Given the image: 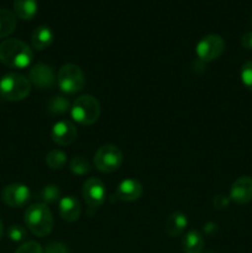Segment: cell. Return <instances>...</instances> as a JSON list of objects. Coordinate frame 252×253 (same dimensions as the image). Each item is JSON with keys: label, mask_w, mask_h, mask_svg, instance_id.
<instances>
[{"label": "cell", "mask_w": 252, "mask_h": 253, "mask_svg": "<svg viewBox=\"0 0 252 253\" xmlns=\"http://www.w3.org/2000/svg\"><path fill=\"white\" fill-rule=\"evenodd\" d=\"M251 20H252V17H251Z\"/></svg>", "instance_id": "32"}, {"label": "cell", "mask_w": 252, "mask_h": 253, "mask_svg": "<svg viewBox=\"0 0 252 253\" xmlns=\"http://www.w3.org/2000/svg\"><path fill=\"white\" fill-rule=\"evenodd\" d=\"M225 49V41L219 35H208L197 44L198 57L204 62H211L219 58Z\"/></svg>", "instance_id": "7"}, {"label": "cell", "mask_w": 252, "mask_h": 253, "mask_svg": "<svg viewBox=\"0 0 252 253\" xmlns=\"http://www.w3.org/2000/svg\"><path fill=\"white\" fill-rule=\"evenodd\" d=\"M27 231L25 227L20 226V225H11L7 229V237L11 240L12 242H21L26 239Z\"/></svg>", "instance_id": "24"}, {"label": "cell", "mask_w": 252, "mask_h": 253, "mask_svg": "<svg viewBox=\"0 0 252 253\" xmlns=\"http://www.w3.org/2000/svg\"><path fill=\"white\" fill-rule=\"evenodd\" d=\"M15 253H43V249L37 242L27 241L22 244Z\"/></svg>", "instance_id": "26"}, {"label": "cell", "mask_w": 252, "mask_h": 253, "mask_svg": "<svg viewBox=\"0 0 252 253\" xmlns=\"http://www.w3.org/2000/svg\"><path fill=\"white\" fill-rule=\"evenodd\" d=\"M37 0H14V14L21 20H31L36 16Z\"/></svg>", "instance_id": "18"}, {"label": "cell", "mask_w": 252, "mask_h": 253, "mask_svg": "<svg viewBox=\"0 0 252 253\" xmlns=\"http://www.w3.org/2000/svg\"><path fill=\"white\" fill-rule=\"evenodd\" d=\"M25 225L37 237L48 236L53 230V216L43 203L32 204L25 211Z\"/></svg>", "instance_id": "2"}, {"label": "cell", "mask_w": 252, "mask_h": 253, "mask_svg": "<svg viewBox=\"0 0 252 253\" xmlns=\"http://www.w3.org/2000/svg\"><path fill=\"white\" fill-rule=\"evenodd\" d=\"M78 131L74 124L68 120H61L52 127L51 137L54 143L59 146H69L76 141Z\"/></svg>", "instance_id": "11"}, {"label": "cell", "mask_w": 252, "mask_h": 253, "mask_svg": "<svg viewBox=\"0 0 252 253\" xmlns=\"http://www.w3.org/2000/svg\"><path fill=\"white\" fill-rule=\"evenodd\" d=\"M124 161L123 152L114 145H104L94 156V167L101 173H113L121 167Z\"/></svg>", "instance_id": "6"}, {"label": "cell", "mask_w": 252, "mask_h": 253, "mask_svg": "<svg viewBox=\"0 0 252 253\" xmlns=\"http://www.w3.org/2000/svg\"><path fill=\"white\" fill-rule=\"evenodd\" d=\"M207 253H210V252H207Z\"/></svg>", "instance_id": "31"}, {"label": "cell", "mask_w": 252, "mask_h": 253, "mask_svg": "<svg viewBox=\"0 0 252 253\" xmlns=\"http://www.w3.org/2000/svg\"><path fill=\"white\" fill-rule=\"evenodd\" d=\"M61 189L57 185L49 184L42 188V190L40 192V198L43 202V204H54L58 200H61Z\"/></svg>", "instance_id": "21"}, {"label": "cell", "mask_w": 252, "mask_h": 253, "mask_svg": "<svg viewBox=\"0 0 252 253\" xmlns=\"http://www.w3.org/2000/svg\"><path fill=\"white\" fill-rule=\"evenodd\" d=\"M82 214V207L78 199L73 195H67L59 200V215L67 222H74Z\"/></svg>", "instance_id": "13"}, {"label": "cell", "mask_w": 252, "mask_h": 253, "mask_svg": "<svg viewBox=\"0 0 252 253\" xmlns=\"http://www.w3.org/2000/svg\"><path fill=\"white\" fill-rule=\"evenodd\" d=\"M57 84L63 93H79L85 85V76L81 67L77 64H63L57 74Z\"/></svg>", "instance_id": "5"}, {"label": "cell", "mask_w": 252, "mask_h": 253, "mask_svg": "<svg viewBox=\"0 0 252 253\" xmlns=\"http://www.w3.org/2000/svg\"><path fill=\"white\" fill-rule=\"evenodd\" d=\"M71 115L81 125L90 126L100 116V104L93 95H82L71 106Z\"/></svg>", "instance_id": "4"}, {"label": "cell", "mask_w": 252, "mask_h": 253, "mask_svg": "<svg viewBox=\"0 0 252 253\" xmlns=\"http://www.w3.org/2000/svg\"><path fill=\"white\" fill-rule=\"evenodd\" d=\"M4 236V224H2V220L0 219V240Z\"/></svg>", "instance_id": "30"}, {"label": "cell", "mask_w": 252, "mask_h": 253, "mask_svg": "<svg viewBox=\"0 0 252 253\" xmlns=\"http://www.w3.org/2000/svg\"><path fill=\"white\" fill-rule=\"evenodd\" d=\"M1 198L5 204L10 208L25 207L31 199V192L25 184L14 183L2 189Z\"/></svg>", "instance_id": "9"}, {"label": "cell", "mask_w": 252, "mask_h": 253, "mask_svg": "<svg viewBox=\"0 0 252 253\" xmlns=\"http://www.w3.org/2000/svg\"><path fill=\"white\" fill-rule=\"evenodd\" d=\"M230 199L239 205H245L252 200V178L240 177L230 189Z\"/></svg>", "instance_id": "12"}, {"label": "cell", "mask_w": 252, "mask_h": 253, "mask_svg": "<svg viewBox=\"0 0 252 253\" xmlns=\"http://www.w3.org/2000/svg\"><path fill=\"white\" fill-rule=\"evenodd\" d=\"M29 81L36 88L46 90V89L53 88L57 79L51 66H47L44 63H37L30 69Z\"/></svg>", "instance_id": "8"}, {"label": "cell", "mask_w": 252, "mask_h": 253, "mask_svg": "<svg viewBox=\"0 0 252 253\" xmlns=\"http://www.w3.org/2000/svg\"><path fill=\"white\" fill-rule=\"evenodd\" d=\"M53 42V32L48 26H39L31 35V43L37 51L48 48Z\"/></svg>", "instance_id": "16"}, {"label": "cell", "mask_w": 252, "mask_h": 253, "mask_svg": "<svg viewBox=\"0 0 252 253\" xmlns=\"http://www.w3.org/2000/svg\"><path fill=\"white\" fill-rule=\"evenodd\" d=\"M182 250L184 253H202L204 250V237L199 231L187 232L182 240Z\"/></svg>", "instance_id": "17"}, {"label": "cell", "mask_w": 252, "mask_h": 253, "mask_svg": "<svg viewBox=\"0 0 252 253\" xmlns=\"http://www.w3.org/2000/svg\"><path fill=\"white\" fill-rule=\"evenodd\" d=\"M188 225V219L183 212H173L167 217L165 224V231L168 236L177 237L183 234Z\"/></svg>", "instance_id": "15"}, {"label": "cell", "mask_w": 252, "mask_h": 253, "mask_svg": "<svg viewBox=\"0 0 252 253\" xmlns=\"http://www.w3.org/2000/svg\"><path fill=\"white\" fill-rule=\"evenodd\" d=\"M241 46L246 49H252V31H247L241 37Z\"/></svg>", "instance_id": "29"}, {"label": "cell", "mask_w": 252, "mask_h": 253, "mask_svg": "<svg viewBox=\"0 0 252 253\" xmlns=\"http://www.w3.org/2000/svg\"><path fill=\"white\" fill-rule=\"evenodd\" d=\"M229 198L224 197V195H217L214 199V207L216 208V209H225V208L229 207Z\"/></svg>", "instance_id": "28"}, {"label": "cell", "mask_w": 252, "mask_h": 253, "mask_svg": "<svg viewBox=\"0 0 252 253\" xmlns=\"http://www.w3.org/2000/svg\"><path fill=\"white\" fill-rule=\"evenodd\" d=\"M69 169L72 170L73 174L84 175L90 172V165H89L88 160L85 157H83V156H76L69 162Z\"/></svg>", "instance_id": "23"}, {"label": "cell", "mask_w": 252, "mask_h": 253, "mask_svg": "<svg viewBox=\"0 0 252 253\" xmlns=\"http://www.w3.org/2000/svg\"><path fill=\"white\" fill-rule=\"evenodd\" d=\"M46 163L51 169H62L67 165V155L61 150L49 151L46 156Z\"/></svg>", "instance_id": "20"}, {"label": "cell", "mask_w": 252, "mask_h": 253, "mask_svg": "<svg viewBox=\"0 0 252 253\" xmlns=\"http://www.w3.org/2000/svg\"><path fill=\"white\" fill-rule=\"evenodd\" d=\"M84 200L90 208H99L106 198V189L104 183L98 178H89L82 188Z\"/></svg>", "instance_id": "10"}, {"label": "cell", "mask_w": 252, "mask_h": 253, "mask_svg": "<svg viewBox=\"0 0 252 253\" xmlns=\"http://www.w3.org/2000/svg\"><path fill=\"white\" fill-rule=\"evenodd\" d=\"M47 111L51 114H64L69 110V101L63 96H53L47 101Z\"/></svg>", "instance_id": "22"}, {"label": "cell", "mask_w": 252, "mask_h": 253, "mask_svg": "<svg viewBox=\"0 0 252 253\" xmlns=\"http://www.w3.org/2000/svg\"><path fill=\"white\" fill-rule=\"evenodd\" d=\"M241 81L247 89L252 90V61H247L242 66Z\"/></svg>", "instance_id": "25"}, {"label": "cell", "mask_w": 252, "mask_h": 253, "mask_svg": "<svg viewBox=\"0 0 252 253\" xmlns=\"http://www.w3.org/2000/svg\"><path fill=\"white\" fill-rule=\"evenodd\" d=\"M143 193L141 183L136 179H125L119 184L116 197L123 202H135L140 199Z\"/></svg>", "instance_id": "14"}, {"label": "cell", "mask_w": 252, "mask_h": 253, "mask_svg": "<svg viewBox=\"0 0 252 253\" xmlns=\"http://www.w3.org/2000/svg\"><path fill=\"white\" fill-rule=\"evenodd\" d=\"M16 29V15L7 9H0V39L10 36Z\"/></svg>", "instance_id": "19"}, {"label": "cell", "mask_w": 252, "mask_h": 253, "mask_svg": "<svg viewBox=\"0 0 252 253\" xmlns=\"http://www.w3.org/2000/svg\"><path fill=\"white\" fill-rule=\"evenodd\" d=\"M34 52L26 42L17 39H7L0 43V62L14 69H24L31 64Z\"/></svg>", "instance_id": "1"}, {"label": "cell", "mask_w": 252, "mask_h": 253, "mask_svg": "<svg viewBox=\"0 0 252 253\" xmlns=\"http://www.w3.org/2000/svg\"><path fill=\"white\" fill-rule=\"evenodd\" d=\"M43 253H69V251L66 245L62 244V242L52 241L46 245Z\"/></svg>", "instance_id": "27"}, {"label": "cell", "mask_w": 252, "mask_h": 253, "mask_svg": "<svg viewBox=\"0 0 252 253\" xmlns=\"http://www.w3.org/2000/svg\"><path fill=\"white\" fill-rule=\"evenodd\" d=\"M31 91L29 78L20 73H7L0 79V96L7 101H20Z\"/></svg>", "instance_id": "3"}]
</instances>
